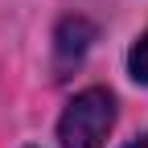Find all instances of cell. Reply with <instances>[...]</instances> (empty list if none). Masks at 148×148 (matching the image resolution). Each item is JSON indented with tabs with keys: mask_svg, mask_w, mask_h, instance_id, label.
Returning <instances> with one entry per match:
<instances>
[{
	"mask_svg": "<svg viewBox=\"0 0 148 148\" xmlns=\"http://www.w3.org/2000/svg\"><path fill=\"white\" fill-rule=\"evenodd\" d=\"M115 123V99L103 86H90L82 95H74L58 119V140L66 148H99Z\"/></svg>",
	"mask_w": 148,
	"mask_h": 148,
	"instance_id": "cell-1",
	"label": "cell"
},
{
	"mask_svg": "<svg viewBox=\"0 0 148 148\" xmlns=\"http://www.w3.org/2000/svg\"><path fill=\"white\" fill-rule=\"evenodd\" d=\"M132 74H136V78L148 86V33L140 37L136 45H132Z\"/></svg>",
	"mask_w": 148,
	"mask_h": 148,
	"instance_id": "cell-2",
	"label": "cell"
},
{
	"mask_svg": "<svg viewBox=\"0 0 148 148\" xmlns=\"http://www.w3.org/2000/svg\"><path fill=\"white\" fill-rule=\"evenodd\" d=\"M127 148H148V136H144V140H136V144H127Z\"/></svg>",
	"mask_w": 148,
	"mask_h": 148,
	"instance_id": "cell-3",
	"label": "cell"
}]
</instances>
